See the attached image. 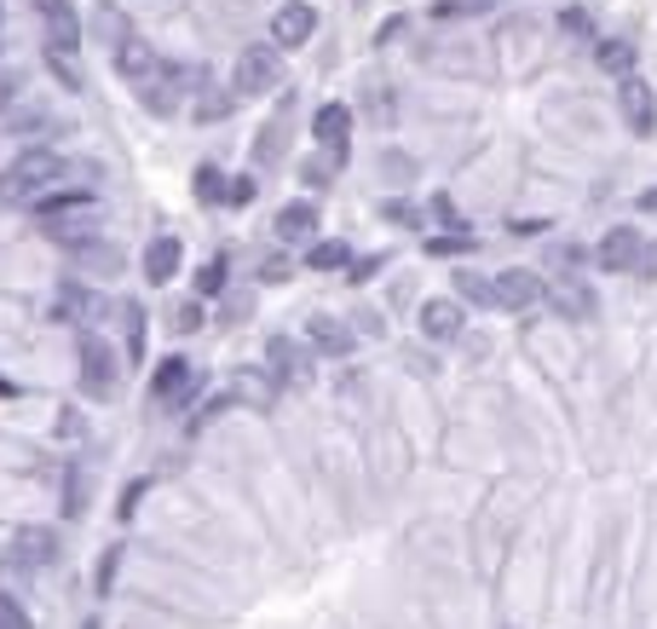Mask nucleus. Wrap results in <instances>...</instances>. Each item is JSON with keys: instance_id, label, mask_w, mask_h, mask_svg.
Segmentation results:
<instances>
[{"instance_id": "38", "label": "nucleus", "mask_w": 657, "mask_h": 629, "mask_svg": "<svg viewBox=\"0 0 657 629\" xmlns=\"http://www.w3.org/2000/svg\"><path fill=\"white\" fill-rule=\"evenodd\" d=\"M168 323L179 335H196L202 330V300H179V307H168Z\"/></svg>"}, {"instance_id": "47", "label": "nucleus", "mask_w": 657, "mask_h": 629, "mask_svg": "<svg viewBox=\"0 0 657 629\" xmlns=\"http://www.w3.org/2000/svg\"><path fill=\"white\" fill-rule=\"evenodd\" d=\"M386 219H393V226H416V209H409V202H386L381 209Z\"/></svg>"}, {"instance_id": "56", "label": "nucleus", "mask_w": 657, "mask_h": 629, "mask_svg": "<svg viewBox=\"0 0 657 629\" xmlns=\"http://www.w3.org/2000/svg\"><path fill=\"white\" fill-rule=\"evenodd\" d=\"M87 629H98V624H87Z\"/></svg>"}, {"instance_id": "52", "label": "nucleus", "mask_w": 657, "mask_h": 629, "mask_svg": "<svg viewBox=\"0 0 657 629\" xmlns=\"http://www.w3.org/2000/svg\"><path fill=\"white\" fill-rule=\"evenodd\" d=\"M81 428H87V422H81L75 411H64V416H58V434H64V439H75Z\"/></svg>"}, {"instance_id": "9", "label": "nucleus", "mask_w": 657, "mask_h": 629, "mask_svg": "<svg viewBox=\"0 0 657 629\" xmlns=\"http://www.w3.org/2000/svg\"><path fill=\"white\" fill-rule=\"evenodd\" d=\"M40 232H47L52 242H64V249H81V242H98V237H105V209H98V202H87V209H75V214L47 219Z\"/></svg>"}, {"instance_id": "35", "label": "nucleus", "mask_w": 657, "mask_h": 629, "mask_svg": "<svg viewBox=\"0 0 657 629\" xmlns=\"http://www.w3.org/2000/svg\"><path fill=\"white\" fill-rule=\"evenodd\" d=\"M341 162H346V156H329V151H323L318 162H306V168H300V186H306V191L329 186V179H335V168H341Z\"/></svg>"}, {"instance_id": "8", "label": "nucleus", "mask_w": 657, "mask_h": 629, "mask_svg": "<svg viewBox=\"0 0 657 629\" xmlns=\"http://www.w3.org/2000/svg\"><path fill=\"white\" fill-rule=\"evenodd\" d=\"M110 52H116V75L128 81L133 93H139V87H151V81H156L162 70H168V64H162V58H156V52H151V47H145V40H139V35H128V40H116Z\"/></svg>"}, {"instance_id": "20", "label": "nucleus", "mask_w": 657, "mask_h": 629, "mask_svg": "<svg viewBox=\"0 0 657 629\" xmlns=\"http://www.w3.org/2000/svg\"><path fill=\"white\" fill-rule=\"evenodd\" d=\"M277 393H283V388H277L272 376H265V364H249V370L231 376V399H237V404H254V411H265V404H272Z\"/></svg>"}, {"instance_id": "37", "label": "nucleus", "mask_w": 657, "mask_h": 629, "mask_svg": "<svg viewBox=\"0 0 657 629\" xmlns=\"http://www.w3.org/2000/svg\"><path fill=\"white\" fill-rule=\"evenodd\" d=\"M98 35H105L110 47H116V40H128V35H133V29H128V17H121V7H110V0L98 7Z\"/></svg>"}, {"instance_id": "6", "label": "nucleus", "mask_w": 657, "mask_h": 629, "mask_svg": "<svg viewBox=\"0 0 657 629\" xmlns=\"http://www.w3.org/2000/svg\"><path fill=\"white\" fill-rule=\"evenodd\" d=\"M646 254H652V242L634 232V226H611V232L600 237V249H594L600 272H646Z\"/></svg>"}, {"instance_id": "23", "label": "nucleus", "mask_w": 657, "mask_h": 629, "mask_svg": "<svg viewBox=\"0 0 657 629\" xmlns=\"http://www.w3.org/2000/svg\"><path fill=\"white\" fill-rule=\"evenodd\" d=\"M289 121H295V98H283V110L272 116V128H260V133H254V162H277V156H283Z\"/></svg>"}, {"instance_id": "31", "label": "nucleus", "mask_w": 657, "mask_h": 629, "mask_svg": "<svg viewBox=\"0 0 657 629\" xmlns=\"http://www.w3.org/2000/svg\"><path fill=\"white\" fill-rule=\"evenodd\" d=\"M225 283H231V260H225V254H214V260H202V266H196V295L202 300L225 295Z\"/></svg>"}, {"instance_id": "50", "label": "nucleus", "mask_w": 657, "mask_h": 629, "mask_svg": "<svg viewBox=\"0 0 657 629\" xmlns=\"http://www.w3.org/2000/svg\"><path fill=\"white\" fill-rule=\"evenodd\" d=\"M433 219H439V226H456V202H450V197H433Z\"/></svg>"}, {"instance_id": "1", "label": "nucleus", "mask_w": 657, "mask_h": 629, "mask_svg": "<svg viewBox=\"0 0 657 629\" xmlns=\"http://www.w3.org/2000/svg\"><path fill=\"white\" fill-rule=\"evenodd\" d=\"M64 186V156L47 145H29L12 156V168L0 174V202H35L40 191Z\"/></svg>"}, {"instance_id": "33", "label": "nucleus", "mask_w": 657, "mask_h": 629, "mask_svg": "<svg viewBox=\"0 0 657 629\" xmlns=\"http://www.w3.org/2000/svg\"><path fill=\"white\" fill-rule=\"evenodd\" d=\"M456 289L467 307H497V277H479V272H462L456 277Z\"/></svg>"}, {"instance_id": "17", "label": "nucleus", "mask_w": 657, "mask_h": 629, "mask_svg": "<svg viewBox=\"0 0 657 629\" xmlns=\"http://www.w3.org/2000/svg\"><path fill=\"white\" fill-rule=\"evenodd\" d=\"M346 133H353V105H323L312 116V139L329 156H346Z\"/></svg>"}, {"instance_id": "49", "label": "nucleus", "mask_w": 657, "mask_h": 629, "mask_svg": "<svg viewBox=\"0 0 657 629\" xmlns=\"http://www.w3.org/2000/svg\"><path fill=\"white\" fill-rule=\"evenodd\" d=\"M242 318H249V295H231L225 300V323H242Z\"/></svg>"}, {"instance_id": "2", "label": "nucleus", "mask_w": 657, "mask_h": 629, "mask_svg": "<svg viewBox=\"0 0 657 629\" xmlns=\"http://www.w3.org/2000/svg\"><path fill=\"white\" fill-rule=\"evenodd\" d=\"M75 381H81V393H87L93 404H110L116 399L121 364H116V347H110L105 335H93V330L75 335Z\"/></svg>"}, {"instance_id": "4", "label": "nucleus", "mask_w": 657, "mask_h": 629, "mask_svg": "<svg viewBox=\"0 0 657 629\" xmlns=\"http://www.w3.org/2000/svg\"><path fill=\"white\" fill-rule=\"evenodd\" d=\"M231 87H237V93H249V98L277 93V87H283V58H277V47H265V40H260V47H242Z\"/></svg>"}, {"instance_id": "42", "label": "nucleus", "mask_w": 657, "mask_h": 629, "mask_svg": "<svg viewBox=\"0 0 657 629\" xmlns=\"http://www.w3.org/2000/svg\"><path fill=\"white\" fill-rule=\"evenodd\" d=\"M560 29H565V35H594V17H588L583 7H565V12H560Z\"/></svg>"}, {"instance_id": "24", "label": "nucleus", "mask_w": 657, "mask_h": 629, "mask_svg": "<svg viewBox=\"0 0 657 629\" xmlns=\"http://www.w3.org/2000/svg\"><path fill=\"white\" fill-rule=\"evenodd\" d=\"M191 191H196V202H202V209H219V202H231V174H225V168H214V162H202V168H196V179H191Z\"/></svg>"}, {"instance_id": "28", "label": "nucleus", "mask_w": 657, "mask_h": 629, "mask_svg": "<svg viewBox=\"0 0 657 629\" xmlns=\"http://www.w3.org/2000/svg\"><path fill=\"white\" fill-rule=\"evenodd\" d=\"M40 58H47V70H52V81H58V87H64V93H81V64H75V47H52V40H47V52H40Z\"/></svg>"}, {"instance_id": "43", "label": "nucleus", "mask_w": 657, "mask_h": 629, "mask_svg": "<svg viewBox=\"0 0 657 629\" xmlns=\"http://www.w3.org/2000/svg\"><path fill=\"white\" fill-rule=\"evenodd\" d=\"M375 272H381V260H375V254H363V260H353V266H346V277H353L358 289H363V283L375 277Z\"/></svg>"}, {"instance_id": "34", "label": "nucleus", "mask_w": 657, "mask_h": 629, "mask_svg": "<svg viewBox=\"0 0 657 629\" xmlns=\"http://www.w3.org/2000/svg\"><path fill=\"white\" fill-rule=\"evenodd\" d=\"M474 249H479V242L467 232H439L433 242H427V254H433V260H456V254H474Z\"/></svg>"}, {"instance_id": "55", "label": "nucleus", "mask_w": 657, "mask_h": 629, "mask_svg": "<svg viewBox=\"0 0 657 629\" xmlns=\"http://www.w3.org/2000/svg\"><path fill=\"white\" fill-rule=\"evenodd\" d=\"M0 58H7V35H0Z\"/></svg>"}, {"instance_id": "11", "label": "nucleus", "mask_w": 657, "mask_h": 629, "mask_svg": "<svg viewBox=\"0 0 657 629\" xmlns=\"http://www.w3.org/2000/svg\"><path fill=\"white\" fill-rule=\"evenodd\" d=\"M318 35V12L306 0H283L272 12V47H306Z\"/></svg>"}, {"instance_id": "53", "label": "nucleus", "mask_w": 657, "mask_h": 629, "mask_svg": "<svg viewBox=\"0 0 657 629\" xmlns=\"http://www.w3.org/2000/svg\"><path fill=\"white\" fill-rule=\"evenodd\" d=\"M409 174H416V168H409L404 156H386V179H409Z\"/></svg>"}, {"instance_id": "36", "label": "nucleus", "mask_w": 657, "mask_h": 629, "mask_svg": "<svg viewBox=\"0 0 657 629\" xmlns=\"http://www.w3.org/2000/svg\"><path fill=\"white\" fill-rule=\"evenodd\" d=\"M81 509H87V474L70 468V479H64V520H81Z\"/></svg>"}, {"instance_id": "22", "label": "nucleus", "mask_w": 657, "mask_h": 629, "mask_svg": "<svg viewBox=\"0 0 657 629\" xmlns=\"http://www.w3.org/2000/svg\"><path fill=\"white\" fill-rule=\"evenodd\" d=\"M179 260H184V249H179V237H151L145 242V277L151 283H174V272H179Z\"/></svg>"}, {"instance_id": "15", "label": "nucleus", "mask_w": 657, "mask_h": 629, "mask_svg": "<svg viewBox=\"0 0 657 629\" xmlns=\"http://www.w3.org/2000/svg\"><path fill=\"white\" fill-rule=\"evenodd\" d=\"M52 312L64 318V323H93L98 318V289H93L87 277H64V283H58Z\"/></svg>"}, {"instance_id": "44", "label": "nucleus", "mask_w": 657, "mask_h": 629, "mask_svg": "<svg viewBox=\"0 0 657 629\" xmlns=\"http://www.w3.org/2000/svg\"><path fill=\"white\" fill-rule=\"evenodd\" d=\"M17 105V70L0 64V110H12Z\"/></svg>"}, {"instance_id": "5", "label": "nucleus", "mask_w": 657, "mask_h": 629, "mask_svg": "<svg viewBox=\"0 0 657 629\" xmlns=\"http://www.w3.org/2000/svg\"><path fill=\"white\" fill-rule=\"evenodd\" d=\"M265 376H272L277 388H300V381H312V347H300L295 335H272V341H265Z\"/></svg>"}, {"instance_id": "26", "label": "nucleus", "mask_w": 657, "mask_h": 629, "mask_svg": "<svg viewBox=\"0 0 657 629\" xmlns=\"http://www.w3.org/2000/svg\"><path fill=\"white\" fill-rule=\"evenodd\" d=\"M0 128H7V133H47L52 116L40 110V98H35V105H29V98H17L12 110H0Z\"/></svg>"}, {"instance_id": "16", "label": "nucleus", "mask_w": 657, "mask_h": 629, "mask_svg": "<svg viewBox=\"0 0 657 629\" xmlns=\"http://www.w3.org/2000/svg\"><path fill=\"white\" fill-rule=\"evenodd\" d=\"M40 24H47V40L52 47H81V12L75 0H35Z\"/></svg>"}, {"instance_id": "18", "label": "nucleus", "mask_w": 657, "mask_h": 629, "mask_svg": "<svg viewBox=\"0 0 657 629\" xmlns=\"http://www.w3.org/2000/svg\"><path fill=\"white\" fill-rule=\"evenodd\" d=\"M462 323H467L462 300H427L421 307V335H433V341H456Z\"/></svg>"}, {"instance_id": "14", "label": "nucleus", "mask_w": 657, "mask_h": 629, "mask_svg": "<svg viewBox=\"0 0 657 629\" xmlns=\"http://www.w3.org/2000/svg\"><path fill=\"white\" fill-rule=\"evenodd\" d=\"M618 110H623V121H629V133H652L657 128V98H652V87L641 75H629L623 87H618Z\"/></svg>"}, {"instance_id": "51", "label": "nucleus", "mask_w": 657, "mask_h": 629, "mask_svg": "<svg viewBox=\"0 0 657 629\" xmlns=\"http://www.w3.org/2000/svg\"><path fill=\"white\" fill-rule=\"evenodd\" d=\"M404 35V17H386V24L375 29V40H381V47H393V40Z\"/></svg>"}, {"instance_id": "29", "label": "nucleus", "mask_w": 657, "mask_h": 629, "mask_svg": "<svg viewBox=\"0 0 657 629\" xmlns=\"http://www.w3.org/2000/svg\"><path fill=\"white\" fill-rule=\"evenodd\" d=\"M306 266H312V272H341V266H353V254H346L341 237H323V242L306 249Z\"/></svg>"}, {"instance_id": "30", "label": "nucleus", "mask_w": 657, "mask_h": 629, "mask_svg": "<svg viewBox=\"0 0 657 629\" xmlns=\"http://www.w3.org/2000/svg\"><path fill=\"white\" fill-rule=\"evenodd\" d=\"M121 335H128V364L145 358V307L139 300H121Z\"/></svg>"}, {"instance_id": "39", "label": "nucleus", "mask_w": 657, "mask_h": 629, "mask_svg": "<svg viewBox=\"0 0 657 629\" xmlns=\"http://www.w3.org/2000/svg\"><path fill=\"white\" fill-rule=\"evenodd\" d=\"M0 629H29V606L12 590H0Z\"/></svg>"}, {"instance_id": "19", "label": "nucleus", "mask_w": 657, "mask_h": 629, "mask_svg": "<svg viewBox=\"0 0 657 629\" xmlns=\"http://www.w3.org/2000/svg\"><path fill=\"white\" fill-rule=\"evenodd\" d=\"M87 202H98L93 191H81V186H52V191H40L35 202H29V214L47 226V219H58V214H75V209H87Z\"/></svg>"}, {"instance_id": "7", "label": "nucleus", "mask_w": 657, "mask_h": 629, "mask_svg": "<svg viewBox=\"0 0 657 629\" xmlns=\"http://www.w3.org/2000/svg\"><path fill=\"white\" fill-rule=\"evenodd\" d=\"M58 560V532L52 525H24V532L12 537V555H7V566L12 572H47V566Z\"/></svg>"}, {"instance_id": "45", "label": "nucleus", "mask_w": 657, "mask_h": 629, "mask_svg": "<svg viewBox=\"0 0 657 629\" xmlns=\"http://www.w3.org/2000/svg\"><path fill=\"white\" fill-rule=\"evenodd\" d=\"M369 116H375V121H393V93H386V87L369 93Z\"/></svg>"}, {"instance_id": "3", "label": "nucleus", "mask_w": 657, "mask_h": 629, "mask_svg": "<svg viewBox=\"0 0 657 629\" xmlns=\"http://www.w3.org/2000/svg\"><path fill=\"white\" fill-rule=\"evenodd\" d=\"M196 393H202V370L184 353H168V358H156V370H151V399H156V411H168V416H179V411H191L196 404Z\"/></svg>"}, {"instance_id": "12", "label": "nucleus", "mask_w": 657, "mask_h": 629, "mask_svg": "<svg viewBox=\"0 0 657 629\" xmlns=\"http://www.w3.org/2000/svg\"><path fill=\"white\" fill-rule=\"evenodd\" d=\"M184 81H191V87H196V121H202V128H208V121H225V116H231L237 105H231V98H237V87H225V81H214L208 70H184Z\"/></svg>"}, {"instance_id": "57", "label": "nucleus", "mask_w": 657, "mask_h": 629, "mask_svg": "<svg viewBox=\"0 0 657 629\" xmlns=\"http://www.w3.org/2000/svg\"><path fill=\"white\" fill-rule=\"evenodd\" d=\"M0 12H7V7H0Z\"/></svg>"}, {"instance_id": "54", "label": "nucleus", "mask_w": 657, "mask_h": 629, "mask_svg": "<svg viewBox=\"0 0 657 629\" xmlns=\"http://www.w3.org/2000/svg\"><path fill=\"white\" fill-rule=\"evenodd\" d=\"M641 209H646V214H657V186H652V191L641 197Z\"/></svg>"}, {"instance_id": "46", "label": "nucleus", "mask_w": 657, "mask_h": 629, "mask_svg": "<svg viewBox=\"0 0 657 629\" xmlns=\"http://www.w3.org/2000/svg\"><path fill=\"white\" fill-rule=\"evenodd\" d=\"M283 277H289V260H283V254L260 260V283H283Z\"/></svg>"}, {"instance_id": "27", "label": "nucleus", "mask_w": 657, "mask_h": 629, "mask_svg": "<svg viewBox=\"0 0 657 629\" xmlns=\"http://www.w3.org/2000/svg\"><path fill=\"white\" fill-rule=\"evenodd\" d=\"M548 300H553V307H560L565 318H588V312H594V295H588V283H577V277L553 283V289H548Z\"/></svg>"}, {"instance_id": "40", "label": "nucleus", "mask_w": 657, "mask_h": 629, "mask_svg": "<svg viewBox=\"0 0 657 629\" xmlns=\"http://www.w3.org/2000/svg\"><path fill=\"white\" fill-rule=\"evenodd\" d=\"M145 491H151V474H139V479L128 485V491L116 497V514H121V520H133V509H139V502H145Z\"/></svg>"}, {"instance_id": "25", "label": "nucleus", "mask_w": 657, "mask_h": 629, "mask_svg": "<svg viewBox=\"0 0 657 629\" xmlns=\"http://www.w3.org/2000/svg\"><path fill=\"white\" fill-rule=\"evenodd\" d=\"M594 64H600L606 75H618V81H629V75H634V40H623V35H611V40H600V47H594Z\"/></svg>"}, {"instance_id": "21", "label": "nucleus", "mask_w": 657, "mask_h": 629, "mask_svg": "<svg viewBox=\"0 0 657 629\" xmlns=\"http://www.w3.org/2000/svg\"><path fill=\"white\" fill-rule=\"evenodd\" d=\"M312 237H318V202L300 197L277 214V242H312Z\"/></svg>"}, {"instance_id": "13", "label": "nucleus", "mask_w": 657, "mask_h": 629, "mask_svg": "<svg viewBox=\"0 0 657 629\" xmlns=\"http://www.w3.org/2000/svg\"><path fill=\"white\" fill-rule=\"evenodd\" d=\"M353 323L346 318H329V312H318V318H306V347L312 353H323V358H346L353 353Z\"/></svg>"}, {"instance_id": "48", "label": "nucleus", "mask_w": 657, "mask_h": 629, "mask_svg": "<svg viewBox=\"0 0 657 629\" xmlns=\"http://www.w3.org/2000/svg\"><path fill=\"white\" fill-rule=\"evenodd\" d=\"M353 330H363V335H381V312H369V307H358V318H353Z\"/></svg>"}, {"instance_id": "41", "label": "nucleus", "mask_w": 657, "mask_h": 629, "mask_svg": "<svg viewBox=\"0 0 657 629\" xmlns=\"http://www.w3.org/2000/svg\"><path fill=\"white\" fill-rule=\"evenodd\" d=\"M254 197H260V179H254V174H237V179H231V209H249Z\"/></svg>"}, {"instance_id": "32", "label": "nucleus", "mask_w": 657, "mask_h": 629, "mask_svg": "<svg viewBox=\"0 0 657 629\" xmlns=\"http://www.w3.org/2000/svg\"><path fill=\"white\" fill-rule=\"evenodd\" d=\"M70 254H75L81 272H116V266H121V254L110 249L105 237H98V242H81V249H70Z\"/></svg>"}, {"instance_id": "10", "label": "nucleus", "mask_w": 657, "mask_h": 629, "mask_svg": "<svg viewBox=\"0 0 657 629\" xmlns=\"http://www.w3.org/2000/svg\"><path fill=\"white\" fill-rule=\"evenodd\" d=\"M542 295H548V283L530 272V266H507V272H497V307H502V312H530Z\"/></svg>"}]
</instances>
